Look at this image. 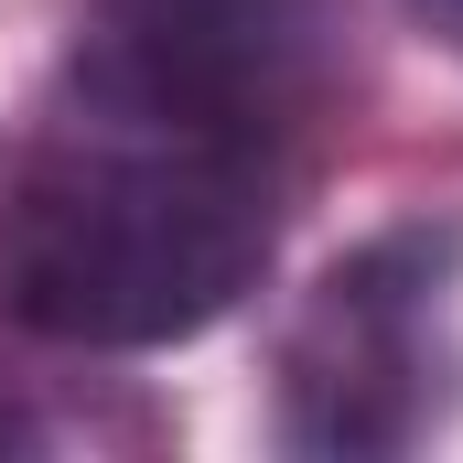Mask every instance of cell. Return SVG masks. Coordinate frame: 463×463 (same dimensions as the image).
Returning <instances> with one entry per match:
<instances>
[{
    "instance_id": "4",
    "label": "cell",
    "mask_w": 463,
    "mask_h": 463,
    "mask_svg": "<svg viewBox=\"0 0 463 463\" xmlns=\"http://www.w3.org/2000/svg\"><path fill=\"white\" fill-rule=\"evenodd\" d=\"M410 11H420V22H431V33H442V43L463 54V0H410Z\"/></svg>"
},
{
    "instance_id": "3",
    "label": "cell",
    "mask_w": 463,
    "mask_h": 463,
    "mask_svg": "<svg viewBox=\"0 0 463 463\" xmlns=\"http://www.w3.org/2000/svg\"><path fill=\"white\" fill-rule=\"evenodd\" d=\"M463 237L399 227L324 269L280 345V431L291 453H399L431 420V302Z\"/></svg>"
},
{
    "instance_id": "2",
    "label": "cell",
    "mask_w": 463,
    "mask_h": 463,
    "mask_svg": "<svg viewBox=\"0 0 463 463\" xmlns=\"http://www.w3.org/2000/svg\"><path fill=\"white\" fill-rule=\"evenodd\" d=\"M355 76V0H87V118L291 151Z\"/></svg>"
},
{
    "instance_id": "5",
    "label": "cell",
    "mask_w": 463,
    "mask_h": 463,
    "mask_svg": "<svg viewBox=\"0 0 463 463\" xmlns=\"http://www.w3.org/2000/svg\"><path fill=\"white\" fill-rule=\"evenodd\" d=\"M11 431H22V420H11V410H0V442H11Z\"/></svg>"
},
{
    "instance_id": "1",
    "label": "cell",
    "mask_w": 463,
    "mask_h": 463,
    "mask_svg": "<svg viewBox=\"0 0 463 463\" xmlns=\"http://www.w3.org/2000/svg\"><path fill=\"white\" fill-rule=\"evenodd\" d=\"M280 248V162L76 118L0 205V313L76 355H151L227 324Z\"/></svg>"
}]
</instances>
